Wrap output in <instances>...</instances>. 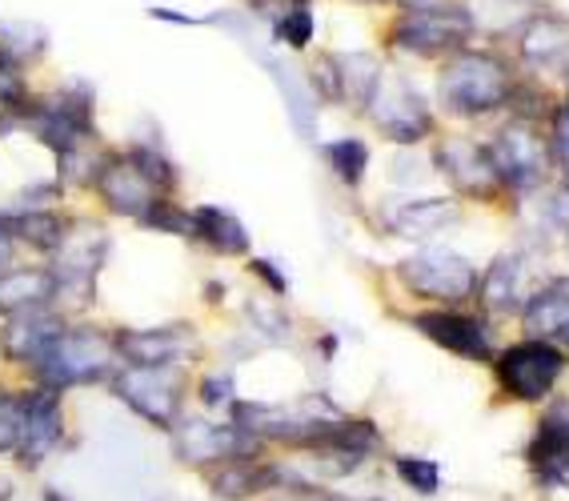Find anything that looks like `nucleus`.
I'll list each match as a JSON object with an SVG mask.
<instances>
[{"instance_id": "1", "label": "nucleus", "mask_w": 569, "mask_h": 501, "mask_svg": "<svg viewBox=\"0 0 569 501\" xmlns=\"http://www.w3.org/2000/svg\"><path fill=\"white\" fill-rule=\"evenodd\" d=\"M518 72L506 57L489 49H461L453 52L438 72V101L449 117H489L506 109L513 97Z\"/></svg>"}, {"instance_id": "2", "label": "nucleus", "mask_w": 569, "mask_h": 501, "mask_svg": "<svg viewBox=\"0 0 569 501\" xmlns=\"http://www.w3.org/2000/svg\"><path fill=\"white\" fill-rule=\"evenodd\" d=\"M121 353H117V329L101 325H64L61 338L52 341L37 365L29 369L32 385L44 389H77V385H101L117 378Z\"/></svg>"}, {"instance_id": "3", "label": "nucleus", "mask_w": 569, "mask_h": 501, "mask_svg": "<svg viewBox=\"0 0 569 501\" xmlns=\"http://www.w3.org/2000/svg\"><path fill=\"white\" fill-rule=\"evenodd\" d=\"M473 32H478V24H473L469 4L438 0V4H417V9L397 12L389 44L417 57V61H449L453 52L469 49Z\"/></svg>"}, {"instance_id": "4", "label": "nucleus", "mask_w": 569, "mask_h": 501, "mask_svg": "<svg viewBox=\"0 0 569 501\" xmlns=\"http://www.w3.org/2000/svg\"><path fill=\"white\" fill-rule=\"evenodd\" d=\"M566 365L569 353L558 349V341L518 338L493 358V381H498L501 398L521 401V405H541L553 398Z\"/></svg>"}, {"instance_id": "5", "label": "nucleus", "mask_w": 569, "mask_h": 501, "mask_svg": "<svg viewBox=\"0 0 569 501\" xmlns=\"http://www.w3.org/2000/svg\"><path fill=\"white\" fill-rule=\"evenodd\" d=\"M489 153L498 161L506 193H513V197H538L549 184V173L558 169V164H553L549 129L541 133V124L518 121V117H509V124H501L498 137L489 141Z\"/></svg>"}, {"instance_id": "6", "label": "nucleus", "mask_w": 569, "mask_h": 501, "mask_svg": "<svg viewBox=\"0 0 569 501\" xmlns=\"http://www.w3.org/2000/svg\"><path fill=\"white\" fill-rule=\"evenodd\" d=\"M393 273L406 293L421 297L429 305H461L469 297H478L481 285L478 265L461 253H449V249H426V253L401 257Z\"/></svg>"}, {"instance_id": "7", "label": "nucleus", "mask_w": 569, "mask_h": 501, "mask_svg": "<svg viewBox=\"0 0 569 501\" xmlns=\"http://www.w3.org/2000/svg\"><path fill=\"white\" fill-rule=\"evenodd\" d=\"M117 401H124L132 413L157 430L173 433L184 418V393H189V381H184L181 365L169 369H137L121 365L117 378L109 381Z\"/></svg>"}, {"instance_id": "8", "label": "nucleus", "mask_w": 569, "mask_h": 501, "mask_svg": "<svg viewBox=\"0 0 569 501\" xmlns=\"http://www.w3.org/2000/svg\"><path fill=\"white\" fill-rule=\"evenodd\" d=\"M433 169L446 177L453 193L469 197V201H498V197H506V181H501L489 144L473 141V137H438V144H433Z\"/></svg>"}, {"instance_id": "9", "label": "nucleus", "mask_w": 569, "mask_h": 501, "mask_svg": "<svg viewBox=\"0 0 569 501\" xmlns=\"http://www.w3.org/2000/svg\"><path fill=\"white\" fill-rule=\"evenodd\" d=\"M366 113L373 117L377 133L393 144H421L426 137H433V113H429L426 97L409 84V77L401 72H386L377 84L373 101L366 104Z\"/></svg>"}, {"instance_id": "10", "label": "nucleus", "mask_w": 569, "mask_h": 501, "mask_svg": "<svg viewBox=\"0 0 569 501\" xmlns=\"http://www.w3.org/2000/svg\"><path fill=\"white\" fill-rule=\"evenodd\" d=\"M169 438H173L177 461L193 465V470H209V465L229 458H264V441H257L249 430H241L237 421L181 418V425Z\"/></svg>"}, {"instance_id": "11", "label": "nucleus", "mask_w": 569, "mask_h": 501, "mask_svg": "<svg viewBox=\"0 0 569 501\" xmlns=\"http://www.w3.org/2000/svg\"><path fill=\"white\" fill-rule=\"evenodd\" d=\"M409 325L421 333L426 341H433L438 349L453 353L461 361H478V365H493V338H489V318H478L469 309L458 305H429L417 309Z\"/></svg>"}, {"instance_id": "12", "label": "nucleus", "mask_w": 569, "mask_h": 501, "mask_svg": "<svg viewBox=\"0 0 569 501\" xmlns=\"http://www.w3.org/2000/svg\"><path fill=\"white\" fill-rule=\"evenodd\" d=\"M526 465L538 490H569V398H549L526 441Z\"/></svg>"}, {"instance_id": "13", "label": "nucleus", "mask_w": 569, "mask_h": 501, "mask_svg": "<svg viewBox=\"0 0 569 501\" xmlns=\"http://www.w3.org/2000/svg\"><path fill=\"white\" fill-rule=\"evenodd\" d=\"M92 193L101 197V206L117 217H129V221H141L153 201H161V189H157L149 177L141 173V164L132 161L129 149H117V153H101L97 164V177H92Z\"/></svg>"}, {"instance_id": "14", "label": "nucleus", "mask_w": 569, "mask_h": 501, "mask_svg": "<svg viewBox=\"0 0 569 501\" xmlns=\"http://www.w3.org/2000/svg\"><path fill=\"white\" fill-rule=\"evenodd\" d=\"M104 253H109V237H97L92 241L89 229H72V237L64 241V249L52 257V277H57V301L69 309L92 305L97 297V273L104 265Z\"/></svg>"}, {"instance_id": "15", "label": "nucleus", "mask_w": 569, "mask_h": 501, "mask_svg": "<svg viewBox=\"0 0 569 501\" xmlns=\"http://www.w3.org/2000/svg\"><path fill=\"white\" fill-rule=\"evenodd\" d=\"M64 445V393L44 385H24V433L17 445L21 470H41L44 461Z\"/></svg>"}, {"instance_id": "16", "label": "nucleus", "mask_w": 569, "mask_h": 501, "mask_svg": "<svg viewBox=\"0 0 569 501\" xmlns=\"http://www.w3.org/2000/svg\"><path fill=\"white\" fill-rule=\"evenodd\" d=\"M197 345V333L189 321H173V325L157 329H117V353L121 365L137 369H169L181 365Z\"/></svg>"}, {"instance_id": "17", "label": "nucleus", "mask_w": 569, "mask_h": 501, "mask_svg": "<svg viewBox=\"0 0 569 501\" xmlns=\"http://www.w3.org/2000/svg\"><path fill=\"white\" fill-rule=\"evenodd\" d=\"M204 473V485L217 501H249V498H264V493H277L293 473L277 465L269 458H229L209 465Z\"/></svg>"}, {"instance_id": "18", "label": "nucleus", "mask_w": 569, "mask_h": 501, "mask_svg": "<svg viewBox=\"0 0 569 501\" xmlns=\"http://www.w3.org/2000/svg\"><path fill=\"white\" fill-rule=\"evenodd\" d=\"M64 325H69V321H64L52 305L9 313L4 325H0V358L12 361V365L32 369L44 353H49L52 341L61 338Z\"/></svg>"}, {"instance_id": "19", "label": "nucleus", "mask_w": 569, "mask_h": 501, "mask_svg": "<svg viewBox=\"0 0 569 501\" xmlns=\"http://www.w3.org/2000/svg\"><path fill=\"white\" fill-rule=\"evenodd\" d=\"M518 61L546 77L569 81V21L553 12H533L518 32Z\"/></svg>"}, {"instance_id": "20", "label": "nucleus", "mask_w": 569, "mask_h": 501, "mask_svg": "<svg viewBox=\"0 0 569 501\" xmlns=\"http://www.w3.org/2000/svg\"><path fill=\"white\" fill-rule=\"evenodd\" d=\"M478 305H481V318H506L513 309L526 305V257L506 249L489 261V269L481 273V285H478Z\"/></svg>"}, {"instance_id": "21", "label": "nucleus", "mask_w": 569, "mask_h": 501, "mask_svg": "<svg viewBox=\"0 0 569 501\" xmlns=\"http://www.w3.org/2000/svg\"><path fill=\"white\" fill-rule=\"evenodd\" d=\"M461 206L458 197H413L401 206L386 209V226L401 241H426V237L441 233V229L458 226Z\"/></svg>"}, {"instance_id": "22", "label": "nucleus", "mask_w": 569, "mask_h": 501, "mask_svg": "<svg viewBox=\"0 0 569 501\" xmlns=\"http://www.w3.org/2000/svg\"><path fill=\"white\" fill-rule=\"evenodd\" d=\"M521 329H526V338H541V341L569 338V277L546 281V285L526 297Z\"/></svg>"}, {"instance_id": "23", "label": "nucleus", "mask_w": 569, "mask_h": 501, "mask_svg": "<svg viewBox=\"0 0 569 501\" xmlns=\"http://www.w3.org/2000/svg\"><path fill=\"white\" fill-rule=\"evenodd\" d=\"M4 226H9L12 241H24V246L44 257H57L72 237V229H77V221L57 213V209H21V213L4 217Z\"/></svg>"}, {"instance_id": "24", "label": "nucleus", "mask_w": 569, "mask_h": 501, "mask_svg": "<svg viewBox=\"0 0 569 501\" xmlns=\"http://www.w3.org/2000/svg\"><path fill=\"white\" fill-rule=\"evenodd\" d=\"M57 301V277L52 269H4L0 273V318L24 313V309H44Z\"/></svg>"}, {"instance_id": "25", "label": "nucleus", "mask_w": 569, "mask_h": 501, "mask_svg": "<svg viewBox=\"0 0 569 501\" xmlns=\"http://www.w3.org/2000/svg\"><path fill=\"white\" fill-rule=\"evenodd\" d=\"M193 241L217 257H244L249 253V233L229 209L197 206L193 209Z\"/></svg>"}, {"instance_id": "26", "label": "nucleus", "mask_w": 569, "mask_h": 501, "mask_svg": "<svg viewBox=\"0 0 569 501\" xmlns=\"http://www.w3.org/2000/svg\"><path fill=\"white\" fill-rule=\"evenodd\" d=\"M333 69H337V84H341V101H349L353 109L366 113V104L373 101L377 84L386 77L381 61L369 57V52H337Z\"/></svg>"}, {"instance_id": "27", "label": "nucleus", "mask_w": 569, "mask_h": 501, "mask_svg": "<svg viewBox=\"0 0 569 501\" xmlns=\"http://www.w3.org/2000/svg\"><path fill=\"white\" fill-rule=\"evenodd\" d=\"M321 153H326L329 169H333L337 181L346 184V189H361V184H366V173H369V144L366 141H357V137H337V141H329Z\"/></svg>"}, {"instance_id": "28", "label": "nucleus", "mask_w": 569, "mask_h": 501, "mask_svg": "<svg viewBox=\"0 0 569 501\" xmlns=\"http://www.w3.org/2000/svg\"><path fill=\"white\" fill-rule=\"evenodd\" d=\"M44 49H49V32L37 29V24H12V21L0 24V52H4L9 61L21 64V69L41 61Z\"/></svg>"}, {"instance_id": "29", "label": "nucleus", "mask_w": 569, "mask_h": 501, "mask_svg": "<svg viewBox=\"0 0 569 501\" xmlns=\"http://www.w3.org/2000/svg\"><path fill=\"white\" fill-rule=\"evenodd\" d=\"M317 37V17L309 4H289L273 17V41L277 44H289V49H309Z\"/></svg>"}, {"instance_id": "30", "label": "nucleus", "mask_w": 569, "mask_h": 501, "mask_svg": "<svg viewBox=\"0 0 569 501\" xmlns=\"http://www.w3.org/2000/svg\"><path fill=\"white\" fill-rule=\"evenodd\" d=\"M129 157L141 164V173L161 189L164 197H173L181 189V169L173 164V157L157 149V144H129Z\"/></svg>"}, {"instance_id": "31", "label": "nucleus", "mask_w": 569, "mask_h": 501, "mask_svg": "<svg viewBox=\"0 0 569 501\" xmlns=\"http://www.w3.org/2000/svg\"><path fill=\"white\" fill-rule=\"evenodd\" d=\"M393 473L406 481L413 493H421V498H433V493L441 490V465L433 458H421V453H397Z\"/></svg>"}, {"instance_id": "32", "label": "nucleus", "mask_w": 569, "mask_h": 501, "mask_svg": "<svg viewBox=\"0 0 569 501\" xmlns=\"http://www.w3.org/2000/svg\"><path fill=\"white\" fill-rule=\"evenodd\" d=\"M137 226L157 229V233H169V237H193V213L177 206L173 197H161V201H153V209H149Z\"/></svg>"}, {"instance_id": "33", "label": "nucleus", "mask_w": 569, "mask_h": 501, "mask_svg": "<svg viewBox=\"0 0 569 501\" xmlns=\"http://www.w3.org/2000/svg\"><path fill=\"white\" fill-rule=\"evenodd\" d=\"M24 433V389H4L0 393V458L17 453Z\"/></svg>"}, {"instance_id": "34", "label": "nucleus", "mask_w": 569, "mask_h": 501, "mask_svg": "<svg viewBox=\"0 0 569 501\" xmlns=\"http://www.w3.org/2000/svg\"><path fill=\"white\" fill-rule=\"evenodd\" d=\"M37 101L24 81V69L17 61H9L4 52H0V109H12V113H24L29 104Z\"/></svg>"}, {"instance_id": "35", "label": "nucleus", "mask_w": 569, "mask_h": 501, "mask_svg": "<svg viewBox=\"0 0 569 501\" xmlns=\"http://www.w3.org/2000/svg\"><path fill=\"white\" fill-rule=\"evenodd\" d=\"M197 401H201L204 410H233L237 401V381L233 373H204L201 381H197Z\"/></svg>"}, {"instance_id": "36", "label": "nucleus", "mask_w": 569, "mask_h": 501, "mask_svg": "<svg viewBox=\"0 0 569 501\" xmlns=\"http://www.w3.org/2000/svg\"><path fill=\"white\" fill-rule=\"evenodd\" d=\"M249 321H257V329H264L273 341L289 338V318H284L273 301H264V297H249Z\"/></svg>"}, {"instance_id": "37", "label": "nucleus", "mask_w": 569, "mask_h": 501, "mask_svg": "<svg viewBox=\"0 0 569 501\" xmlns=\"http://www.w3.org/2000/svg\"><path fill=\"white\" fill-rule=\"evenodd\" d=\"M249 277H257L273 297H289V273L277 261H269V257H253L249 261Z\"/></svg>"}, {"instance_id": "38", "label": "nucleus", "mask_w": 569, "mask_h": 501, "mask_svg": "<svg viewBox=\"0 0 569 501\" xmlns=\"http://www.w3.org/2000/svg\"><path fill=\"white\" fill-rule=\"evenodd\" d=\"M549 144H553V164L569 184V121L561 113H553V121H549Z\"/></svg>"}, {"instance_id": "39", "label": "nucleus", "mask_w": 569, "mask_h": 501, "mask_svg": "<svg viewBox=\"0 0 569 501\" xmlns=\"http://www.w3.org/2000/svg\"><path fill=\"white\" fill-rule=\"evenodd\" d=\"M273 501H337V498H329L321 485H313V481H301L293 473V478L284 481L281 490H277V498Z\"/></svg>"}, {"instance_id": "40", "label": "nucleus", "mask_w": 569, "mask_h": 501, "mask_svg": "<svg viewBox=\"0 0 569 501\" xmlns=\"http://www.w3.org/2000/svg\"><path fill=\"white\" fill-rule=\"evenodd\" d=\"M153 21H164V24H189V29H197V24H209V17H189V12H177V9H164V4H153V9H144Z\"/></svg>"}, {"instance_id": "41", "label": "nucleus", "mask_w": 569, "mask_h": 501, "mask_svg": "<svg viewBox=\"0 0 569 501\" xmlns=\"http://www.w3.org/2000/svg\"><path fill=\"white\" fill-rule=\"evenodd\" d=\"M9 257H12V233L4 226V217H0V269L9 265Z\"/></svg>"}, {"instance_id": "42", "label": "nucleus", "mask_w": 569, "mask_h": 501, "mask_svg": "<svg viewBox=\"0 0 569 501\" xmlns=\"http://www.w3.org/2000/svg\"><path fill=\"white\" fill-rule=\"evenodd\" d=\"M317 345H321V358L333 361L337 358V345H341V338H337V333H326V338L317 341Z\"/></svg>"}, {"instance_id": "43", "label": "nucleus", "mask_w": 569, "mask_h": 501, "mask_svg": "<svg viewBox=\"0 0 569 501\" xmlns=\"http://www.w3.org/2000/svg\"><path fill=\"white\" fill-rule=\"evenodd\" d=\"M204 301H209V305H217V301H224V281H204Z\"/></svg>"}, {"instance_id": "44", "label": "nucleus", "mask_w": 569, "mask_h": 501, "mask_svg": "<svg viewBox=\"0 0 569 501\" xmlns=\"http://www.w3.org/2000/svg\"><path fill=\"white\" fill-rule=\"evenodd\" d=\"M406 9H417V4H438V0H401Z\"/></svg>"}, {"instance_id": "45", "label": "nucleus", "mask_w": 569, "mask_h": 501, "mask_svg": "<svg viewBox=\"0 0 569 501\" xmlns=\"http://www.w3.org/2000/svg\"><path fill=\"white\" fill-rule=\"evenodd\" d=\"M44 501H69L64 493H57V490H44Z\"/></svg>"}, {"instance_id": "46", "label": "nucleus", "mask_w": 569, "mask_h": 501, "mask_svg": "<svg viewBox=\"0 0 569 501\" xmlns=\"http://www.w3.org/2000/svg\"><path fill=\"white\" fill-rule=\"evenodd\" d=\"M277 4H284V9H289V4H309V0H277Z\"/></svg>"}, {"instance_id": "47", "label": "nucleus", "mask_w": 569, "mask_h": 501, "mask_svg": "<svg viewBox=\"0 0 569 501\" xmlns=\"http://www.w3.org/2000/svg\"><path fill=\"white\" fill-rule=\"evenodd\" d=\"M357 4H377V0H357Z\"/></svg>"}, {"instance_id": "48", "label": "nucleus", "mask_w": 569, "mask_h": 501, "mask_svg": "<svg viewBox=\"0 0 569 501\" xmlns=\"http://www.w3.org/2000/svg\"><path fill=\"white\" fill-rule=\"evenodd\" d=\"M566 353H569V338H566Z\"/></svg>"}, {"instance_id": "49", "label": "nucleus", "mask_w": 569, "mask_h": 501, "mask_svg": "<svg viewBox=\"0 0 569 501\" xmlns=\"http://www.w3.org/2000/svg\"><path fill=\"white\" fill-rule=\"evenodd\" d=\"M0 393H4V389H0Z\"/></svg>"}]
</instances>
